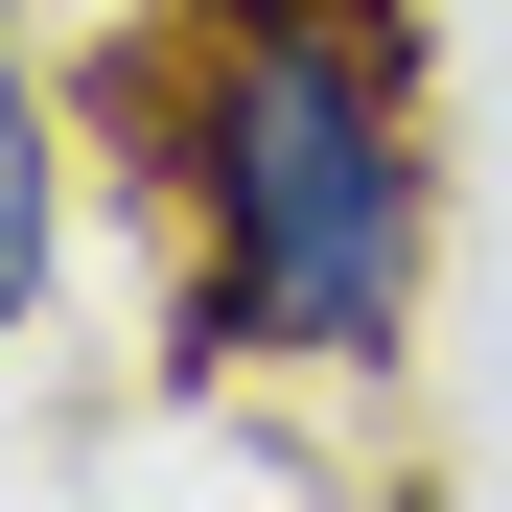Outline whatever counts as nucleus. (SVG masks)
Instances as JSON below:
<instances>
[{
    "instance_id": "1",
    "label": "nucleus",
    "mask_w": 512,
    "mask_h": 512,
    "mask_svg": "<svg viewBox=\"0 0 512 512\" xmlns=\"http://www.w3.org/2000/svg\"><path fill=\"white\" fill-rule=\"evenodd\" d=\"M163 373H396L443 280V140H419V0H187L163 24Z\"/></svg>"
},
{
    "instance_id": "2",
    "label": "nucleus",
    "mask_w": 512,
    "mask_h": 512,
    "mask_svg": "<svg viewBox=\"0 0 512 512\" xmlns=\"http://www.w3.org/2000/svg\"><path fill=\"white\" fill-rule=\"evenodd\" d=\"M47 280H70V140H47V94H24V47H0V350H24Z\"/></svg>"
}]
</instances>
